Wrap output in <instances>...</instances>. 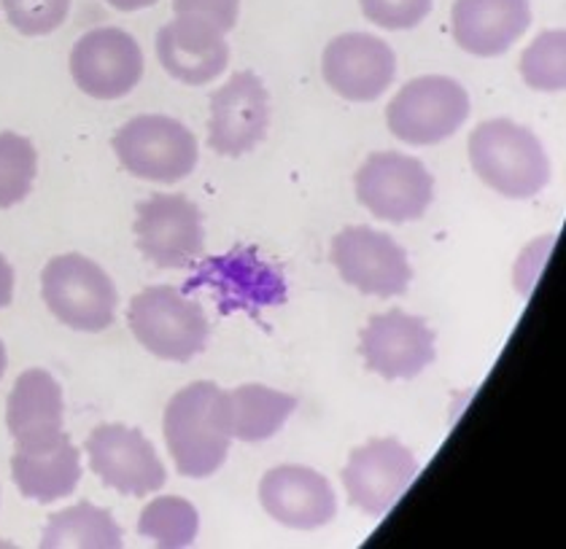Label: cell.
Returning a JSON list of instances; mask_svg holds the SVG:
<instances>
[{"instance_id": "1", "label": "cell", "mask_w": 566, "mask_h": 549, "mask_svg": "<svg viewBox=\"0 0 566 549\" xmlns=\"http://www.w3.org/2000/svg\"><path fill=\"white\" fill-rule=\"evenodd\" d=\"M470 165L480 181L507 200H532L551 181V159L528 127L491 119L472 129Z\"/></svg>"}, {"instance_id": "2", "label": "cell", "mask_w": 566, "mask_h": 549, "mask_svg": "<svg viewBox=\"0 0 566 549\" xmlns=\"http://www.w3.org/2000/svg\"><path fill=\"white\" fill-rule=\"evenodd\" d=\"M221 388L217 382H192L181 388L165 407V444L178 474L192 479H206L217 474L230 453V436L221 431L217 421V397Z\"/></svg>"}, {"instance_id": "3", "label": "cell", "mask_w": 566, "mask_h": 549, "mask_svg": "<svg viewBox=\"0 0 566 549\" xmlns=\"http://www.w3.org/2000/svg\"><path fill=\"white\" fill-rule=\"evenodd\" d=\"M127 324L135 339L163 361H192L211 337L202 307L174 286L144 288L130 302Z\"/></svg>"}, {"instance_id": "4", "label": "cell", "mask_w": 566, "mask_h": 549, "mask_svg": "<svg viewBox=\"0 0 566 549\" xmlns=\"http://www.w3.org/2000/svg\"><path fill=\"white\" fill-rule=\"evenodd\" d=\"M41 296L52 316L76 331H106L116 320L114 281L106 270L82 254L54 256L41 273Z\"/></svg>"}, {"instance_id": "5", "label": "cell", "mask_w": 566, "mask_h": 549, "mask_svg": "<svg viewBox=\"0 0 566 549\" xmlns=\"http://www.w3.org/2000/svg\"><path fill=\"white\" fill-rule=\"evenodd\" d=\"M114 151L130 176L178 183L197 168V138L181 122L163 114L135 116L114 135Z\"/></svg>"}, {"instance_id": "6", "label": "cell", "mask_w": 566, "mask_h": 549, "mask_svg": "<svg viewBox=\"0 0 566 549\" xmlns=\"http://www.w3.org/2000/svg\"><path fill=\"white\" fill-rule=\"evenodd\" d=\"M470 116V95L448 76L413 78L394 95L386 125L408 146H434L457 135Z\"/></svg>"}, {"instance_id": "7", "label": "cell", "mask_w": 566, "mask_h": 549, "mask_svg": "<svg viewBox=\"0 0 566 549\" xmlns=\"http://www.w3.org/2000/svg\"><path fill=\"white\" fill-rule=\"evenodd\" d=\"M356 197L375 219L418 221L434 200V178L421 159L399 151H375L356 170Z\"/></svg>"}, {"instance_id": "8", "label": "cell", "mask_w": 566, "mask_h": 549, "mask_svg": "<svg viewBox=\"0 0 566 549\" xmlns=\"http://www.w3.org/2000/svg\"><path fill=\"white\" fill-rule=\"evenodd\" d=\"M329 258L337 275L365 296H402L413 281L402 245L373 226H346L337 232Z\"/></svg>"}, {"instance_id": "9", "label": "cell", "mask_w": 566, "mask_h": 549, "mask_svg": "<svg viewBox=\"0 0 566 549\" xmlns=\"http://www.w3.org/2000/svg\"><path fill=\"white\" fill-rule=\"evenodd\" d=\"M135 243L163 270L189 267L206 249L202 213L181 194H154L135 208Z\"/></svg>"}, {"instance_id": "10", "label": "cell", "mask_w": 566, "mask_h": 549, "mask_svg": "<svg viewBox=\"0 0 566 549\" xmlns=\"http://www.w3.org/2000/svg\"><path fill=\"white\" fill-rule=\"evenodd\" d=\"M71 76L84 95L119 101L130 95L144 76V52L125 30L95 28L73 46Z\"/></svg>"}, {"instance_id": "11", "label": "cell", "mask_w": 566, "mask_h": 549, "mask_svg": "<svg viewBox=\"0 0 566 549\" xmlns=\"http://www.w3.org/2000/svg\"><path fill=\"white\" fill-rule=\"evenodd\" d=\"M90 468L122 496H149L168 479L154 444L138 429L103 423L87 436Z\"/></svg>"}, {"instance_id": "12", "label": "cell", "mask_w": 566, "mask_h": 549, "mask_svg": "<svg viewBox=\"0 0 566 549\" xmlns=\"http://www.w3.org/2000/svg\"><path fill=\"white\" fill-rule=\"evenodd\" d=\"M418 474L416 455L397 440H370L348 455L340 479L350 507L370 517L386 515Z\"/></svg>"}, {"instance_id": "13", "label": "cell", "mask_w": 566, "mask_h": 549, "mask_svg": "<svg viewBox=\"0 0 566 549\" xmlns=\"http://www.w3.org/2000/svg\"><path fill=\"white\" fill-rule=\"evenodd\" d=\"M359 350L367 369L384 380H413L437 359L434 331L418 316L394 307L361 329Z\"/></svg>"}, {"instance_id": "14", "label": "cell", "mask_w": 566, "mask_h": 549, "mask_svg": "<svg viewBox=\"0 0 566 549\" xmlns=\"http://www.w3.org/2000/svg\"><path fill=\"white\" fill-rule=\"evenodd\" d=\"M270 127V97L256 73H235L211 97L208 146L221 157H243L264 140Z\"/></svg>"}, {"instance_id": "15", "label": "cell", "mask_w": 566, "mask_h": 549, "mask_svg": "<svg viewBox=\"0 0 566 549\" xmlns=\"http://www.w3.org/2000/svg\"><path fill=\"white\" fill-rule=\"evenodd\" d=\"M324 82L350 103H373L397 76V57L384 39L370 33H346L327 43L322 60Z\"/></svg>"}, {"instance_id": "16", "label": "cell", "mask_w": 566, "mask_h": 549, "mask_svg": "<svg viewBox=\"0 0 566 549\" xmlns=\"http://www.w3.org/2000/svg\"><path fill=\"white\" fill-rule=\"evenodd\" d=\"M260 502L275 522L294 530H316L337 515L327 477L307 466L270 468L260 483Z\"/></svg>"}, {"instance_id": "17", "label": "cell", "mask_w": 566, "mask_h": 549, "mask_svg": "<svg viewBox=\"0 0 566 549\" xmlns=\"http://www.w3.org/2000/svg\"><path fill=\"white\" fill-rule=\"evenodd\" d=\"M157 57L176 82L202 86L227 71L230 46L217 24L176 17L157 33Z\"/></svg>"}, {"instance_id": "18", "label": "cell", "mask_w": 566, "mask_h": 549, "mask_svg": "<svg viewBox=\"0 0 566 549\" xmlns=\"http://www.w3.org/2000/svg\"><path fill=\"white\" fill-rule=\"evenodd\" d=\"M63 388L46 369H28L17 378L6 404V425L17 450H39L63 440Z\"/></svg>"}, {"instance_id": "19", "label": "cell", "mask_w": 566, "mask_h": 549, "mask_svg": "<svg viewBox=\"0 0 566 549\" xmlns=\"http://www.w3.org/2000/svg\"><path fill=\"white\" fill-rule=\"evenodd\" d=\"M453 39L475 57H500L532 24L528 0H457Z\"/></svg>"}, {"instance_id": "20", "label": "cell", "mask_w": 566, "mask_h": 549, "mask_svg": "<svg viewBox=\"0 0 566 549\" xmlns=\"http://www.w3.org/2000/svg\"><path fill=\"white\" fill-rule=\"evenodd\" d=\"M192 286H211L221 296V310L230 313L232 307H262L281 305L286 299V283L283 275L251 251H232L227 256L208 258L197 270Z\"/></svg>"}, {"instance_id": "21", "label": "cell", "mask_w": 566, "mask_h": 549, "mask_svg": "<svg viewBox=\"0 0 566 549\" xmlns=\"http://www.w3.org/2000/svg\"><path fill=\"white\" fill-rule=\"evenodd\" d=\"M297 410L292 393L268 386H240L235 391H219L217 421L230 440L264 442L286 425L289 415Z\"/></svg>"}, {"instance_id": "22", "label": "cell", "mask_w": 566, "mask_h": 549, "mask_svg": "<svg viewBox=\"0 0 566 549\" xmlns=\"http://www.w3.org/2000/svg\"><path fill=\"white\" fill-rule=\"evenodd\" d=\"M11 477L24 498L39 504H54L71 496L82 479V453L63 434L49 447L14 450Z\"/></svg>"}, {"instance_id": "23", "label": "cell", "mask_w": 566, "mask_h": 549, "mask_svg": "<svg viewBox=\"0 0 566 549\" xmlns=\"http://www.w3.org/2000/svg\"><path fill=\"white\" fill-rule=\"evenodd\" d=\"M44 549L78 547V549H116L122 547V528L114 517L95 504L82 502L76 507L52 515L41 539Z\"/></svg>"}, {"instance_id": "24", "label": "cell", "mask_w": 566, "mask_h": 549, "mask_svg": "<svg viewBox=\"0 0 566 549\" xmlns=\"http://www.w3.org/2000/svg\"><path fill=\"white\" fill-rule=\"evenodd\" d=\"M197 530H200V515H197V509L187 498L159 496L140 511L138 534L151 539L157 547H192Z\"/></svg>"}, {"instance_id": "25", "label": "cell", "mask_w": 566, "mask_h": 549, "mask_svg": "<svg viewBox=\"0 0 566 549\" xmlns=\"http://www.w3.org/2000/svg\"><path fill=\"white\" fill-rule=\"evenodd\" d=\"M39 172V151L24 135L0 133V208L20 205Z\"/></svg>"}, {"instance_id": "26", "label": "cell", "mask_w": 566, "mask_h": 549, "mask_svg": "<svg viewBox=\"0 0 566 549\" xmlns=\"http://www.w3.org/2000/svg\"><path fill=\"white\" fill-rule=\"evenodd\" d=\"M521 76L532 89L562 92L566 86V35L545 30L521 54Z\"/></svg>"}, {"instance_id": "27", "label": "cell", "mask_w": 566, "mask_h": 549, "mask_svg": "<svg viewBox=\"0 0 566 549\" xmlns=\"http://www.w3.org/2000/svg\"><path fill=\"white\" fill-rule=\"evenodd\" d=\"M6 20L22 35H46L65 22L71 0H0Z\"/></svg>"}, {"instance_id": "28", "label": "cell", "mask_w": 566, "mask_h": 549, "mask_svg": "<svg viewBox=\"0 0 566 549\" xmlns=\"http://www.w3.org/2000/svg\"><path fill=\"white\" fill-rule=\"evenodd\" d=\"M434 0H359L361 14L386 30H410L432 11Z\"/></svg>"}, {"instance_id": "29", "label": "cell", "mask_w": 566, "mask_h": 549, "mask_svg": "<svg viewBox=\"0 0 566 549\" xmlns=\"http://www.w3.org/2000/svg\"><path fill=\"white\" fill-rule=\"evenodd\" d=\"M176 17H197L217 24L221 33H230L238 24L240 0H174Z\"/></svg>"}, {"instance_id": "30", "label": "cell", "mask_w": 566, "mask_h": 549, "mask_svg": "<svg viewBox=\"0 0 566 549\" xmlns=\"http://www.w3.org/2000/svg\"><path fill=\"white\" fill-rule=\"evenodd\" d=\"M11 299H14V270L0 254V310L9 307Z\"/></svg>"}, {"instance_id": "31", "label": "cell", "mask_w": 566, "mask_h": 549, "mask_svg": "<svg viewBox=\"0 0 566 549\" xmlns=\"http://www.w3.org/2000/svg\"><path fill=\"white\" fill-rule=\"evenodd\" d=\"M108 6H114L116 11H140L149 9V6L157 3V0H106Z\"/></svg>"}, {"instance_id": "32", "label": "cell", "mask_w": 566, "mask_h": 549, "mask_svg": "<svg viewBox=\"0 0 566 549\" xmlns=\"http://www.w3.org/2000/svg\"><path fill=\"white\" fill-rule=\"evenodd\" d=\"M6 367H9V356H6V345L0 342V380H3Z\"/></svg>"}]
</instances>
